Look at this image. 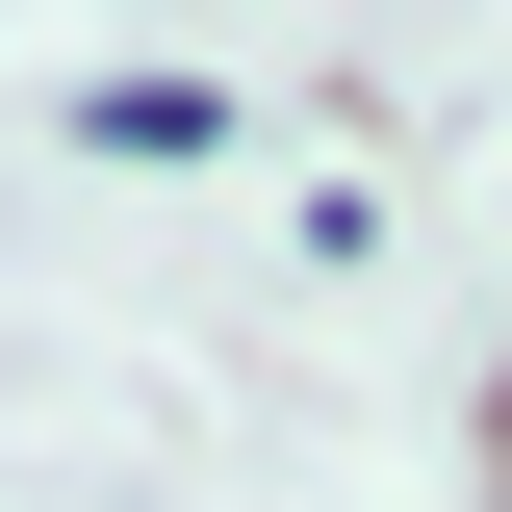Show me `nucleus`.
Segmentation results:
<instances>
[{
  "label": "nucleus",
  "mask_w": 512,
  "mask_h": 512,
  "mask_svg": "<svg viewBox=\"0 0 512 512\" xmlns=\"http://www.w3.org/2000/svg\"><path fill=\"white\" fill-rule=\"evenodd\" d=\"M77 128H103V154H205L231 103H205V77H77Z\"/></svg>",
  "instance_id": "nucleus-1"
}]
</instances>
